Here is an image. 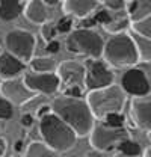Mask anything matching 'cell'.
<instances>
[{
  "label": "cell",
  "mask_w": 151,
  "mask_h": 157,
  "mask_svg": "<svg viewBox=\"0 0 151 157\" xmlns=\"http://www.w3.org/2000/svg\"><path fill=\"white\" fill-rule=\"evenodd\" d=\"M50 107L53 113H56L74 130L77 136L91 135L97 118L94 117L86 98H76L60 94L53 97L50 101Z\"/></svg>",
  "instance_id": "6da1fadb"
},
{
  "label": "cell",
  "mask_w": 151,
  "mask_h": 157,
  "mask_svg": "<svg viewBox=\"0 0 151 157\" xmlns=\"http://www.w3.org/2000/svg\"><path fill=\"white\" fill-rule=\"evenodd\" d=\"M39 135L42 142L57 153L70 151L77 144V133L56 113L50 112L39 118Z\"/></svg>",
  "instance_id": "7a4b0ae2"
},
{
  "label": "cell",
  "mask_w": 151,
  "mask_h": 157,
  "mask_svg": "<svg viewBox=\"0 0 151 157\" xmlns=\"http://www.w3.org/2000/svg\"><path fill=\"white\" fill-rule=\"evenodd\" d=\"M103 60L113 68H132L139 62V55L130 33L112 35L106 41Z\"/></svg>",
  "instance_id": "3957f363"
},
{
  "label": "cell",
  "mask_w": 151,
  "mask_h": 157,
  "mask_svg": "<svg viewBox=\"0 0 151 157\" xmlns=\"http://www.w3.org/2000/svg\"><path fill=\"white\" fill-rule=\"evenodd\" d=\"M104 44L106 41L98 32L86 27L74 29L65 38V48L68 53L86 58L89 60L103 58Z\"/></svg>",
  "instance_id": "277c9868"
},
{
  "label": "cell",
  "mask_w": 151,
  "mask_h": 157,
  "mask_svg": "<svg viewBox=\"0 0 151 157\" xmlns=\"http://www.w3.org/2000/svg\"><path fill=\"white\" fill-rule=\"evenodd\" d=\"M86 101L97 119H103L109 113L115 112H122L126 101H127V94L124 89L118 85H112L103 89H95L89 91L86 95Z\"/></svg>",
  "instance_id": "5b68a950"
},
{
  "label": "cell",
  "mask_w": 151,
  "mask_h": 157,
  "mask_svg": "<svg viewBox=\"0 0 151 157\" xmlns=\"http://www.w3.org/2000/svg\"><path fill=\"white\" fill-rule=\"evenodd\" d=\"M129 137H130V135L126 130V127L124 128H112L98 119L95 122L91 135H89V144L94 150L109 153L113 150H118L119 144Z\"/></svg>",
  "instance_id": "8992f818"
},
{
  "label": "cell",
  "mask_w": 151,
  "mask_h": 157,
  "mask_svg": "<svg viewBox=\"0 0 151 157\" xmlns=\"http://www.w3.org/2000/svg\"><path fill=\"white\" fill-rule=\"evenodd\" d=\"M5 47L6 52L12 56L18 58L21 62L27 63L35 58V47H37V38L33 33L23 30V29H14L8 32L5 36Z\"/></svg>",
  "instance_id": "52a82bcc"
},
{
  "label": "cell",
  "mask_w": 151,
  "mask_h": 157,
  "mask_svg": "<svg viewBox=\"0 0 151 157\" xmlns=\"http://www.w3.org/2000/svg\"><path fill=\"white\" fill-rule=\"evenodd\" d=\"M115 82V73L112 68L101 59H92L86 63V80L85 86L89 91L103 89L112 86Z\"/></svg>",
  "instance_id": "ba28073f"
},
{
  "label": "cell",
  "mask_w": 151,
  "mask_h": 157,
  "mask_svg": "<svg viewBox=\"0 0 151 157\" xmlns=\"http://www.w3.org/2000/svg\"><path fill=\"white\" fill-rule=\"evenodd\" d=\"M27 88L37 95H55L60 89L62 83L56 73H35L27 71L23 76Z\"/></svg>",
  "instance_id": "9c48e42d"
},
{
  "label": "cell",
  "mask_w": 151,
  "mask_h": 157,
  "mask_svg": "<svg viewBox=\"0 0 151 157\" xmlns=\"http://www.w3.org/2000/svg\"><path fill=\"white\" fill-rule=\"evenodd\" d=\"M56 74L62 88H73V86H79L83 88L85 86V80H86V65L82 63L80 60H74V59H67L59 62L56 70Z\"/></svg>",
  "instance_id": "30bf717a"
},
{
  "label": "cell",
  "mask_w": 151,
  "mask_h": 157,
  "mask_svg": "<svg viewBox=\"0 0 151 157\" xmlns=\"http://www.w3.org/2000/svg\"><path fill=\"white\" fill-rule=\"evenodd\" d=\"M121 88L124 89V92L130 97H145L150 95L151 86L150 80L147 77L145 71L141 68L132 67L129 68L122 77H121Z\"/></svg>",
  "instance_id": "8fae6325"
},
{
  "label": "cell",
  "mask_w": 151,
  "mask_h": 157,
  "mask_svg": "<svg viewBox=\"0 0 151 157\" xmlns=\"http://www.w3.org/2000/svg\"><path fill=\"white\" fill-rule=\"evenodd\" d=\"M0 97L6 98L14 106H24L33 97H37L35 92H32L23 78H9L0 82Z\"/></svg>",
  "instance_id": "7c38bea8"
},
{
  "label": "cell",
  "mask_w": 151,
  "mask_h": 157,
  "mask_svg": "<svg viewBox=\"0 0 151 157\" xmlns=\"http://www.w3.org/2000/svg\"><path fill=\"white\" fill-rule=\"evenodd\" d=\"M130 113L137 128L151 132V94L145 97H133L130 101Z\"/></svg>",
  "instance_id": "4fadbf2b"
},
{
  "label": "cell",
  "mask_w": 151,
  "mask_h": 157,
  "mask_svg": "<svg viewBox=\"0 0 151 157\" xmlns=\"http://www.w3.org/2000/svg\"><path fill=\"white\" fill-rule=\"evenodd\" d=\"M98 0H64L62 9L65 15H70L73 18L85 20L91 14L97 12L98 8Z\"/></svg>",
  "instance_id": "5bb4252c"
},
{
  "label": "cell",
  "mask_w": 151,
  "mask_h": 157,
  "mask_svg": "<svg viewBox=\"0 0 151 157\" xmlns=\"http://www.w3.org/2000/svg\"><path fill=\"white\" fill-rule=\"evenodd\" d=\"M24 17L29 20L30 23L42 26L45 23H48L52 18V12H50V6L47 3H44L42 0H29L24 6Z\"/></svg>",
  "instance_id": "9a60e30c"
},
{
  "label": "cell",
  "mask_w": 151,
  "mask_h": 157,
  "mask_svg": "<svg viewBox=\"0 0 151 157\" xmlns=\"http://www.w3.org/2000/svg\"><path fill=\"white\" fill-rule=\"evenodd\" d=\"M26 70V63L21 62L18 58L12 56L8 52H3L0 55V78L9 80V78L20 77Z\"/></svg>",
  "instance_id": "2e32d148"
},
{
  "label": "cell",
  "mask_w": 151,
  "mask_h": 157,
  "mask_svg": "<svg viewBox=\"0 0 151 157\" xmlns=\"http://www.w3.org/2000/svg\"><path fill=\"white\" fill-rule=\"evenodd\" d=\"M126 12L132 24L147 18L148 15H151V0H130L126 8Z\"/></svg>",
  "instance_id": "e0dca14e"
},
{
  "label": "cell",
  "mask_w": 151,
  "mask_h": 157,
  "mask_svg": "<svg viewBox=\"0 0 151 157\" xmlns=\"http://www.w3.org/2000/svg\"><path fill=\"white\" fill-rule=\"evenodd\" d=\"M24 0H0V20L12 21L24 12Z\"/></svg>",
  "instance_id": "ac0fdd59"
},
{
  "label": "cell",
  "mask_w": 151,
  "mask_h": 157,
  "mask_svg": "<svg viewBox=\"0 0 151 157\" xmlns=\"http://www.w3.org/2000/svg\"><path fill=\"white\" fill-rule=\"evenodd\" d=\"M21 157H59V153L50 148L42 140H33L26 147Z\"/></svg>",
  "instance_id": "d6986e66"
},
{
  "label": "cell",
  "mask_w": 151,
  "mask_h": 157,
  "mask_svg": "<svg viewBox=\"0 0 151 157\" xmlns=\"http://www.w3.org/2000/svg\"><path fill=\"white\" fill-rule=\"evenodd\" d=\"M103 27L110 35H118V33H124L127 27H132V21L127 12H118L116 15H112V20Z\"/></svg>",
  "instance_id": "ffe728a7"
},
{
  "label": "cell",
  "mask_w": 151,
  "mask_h": 157,
  "mask_svg": "<svg viewBox=\"0 0 151 157\" xmlns=\"http://www.w3.org/2000/svg\"><path fill=\"white\" fill-rule=\"evenodd\" d=\"M57 65L59 63L53 56H35L29 62L30 71L35 73H56Z\"/></svg>",
  "instance_id": "44dd1931"
},
{
  "label": "cell",
  "mask_w": 151,
  "mask_h": 157,
  "mask_svg": "<svg viewBox=\"0 0 151 157\" xmlns=\"http://www.w3.org/2000/svg\"><path fill=\"white\" fill-rule=\"evenodd\" d=\"M130 35L134 41V45H136V50H137V55H139V60L151 62V39L141 36L134 32H132Z\"/></svg>",
  "instance_id": "7402d4cb"
},
{
  "label": "cell",
  "mask_w": 151,
  "mask_h": 157,
  "mask_svg": "<svg viewBox=\"0 0 151 157\" xmlns=\"http://www.w3.org/2000/svg\"><path fill=\"white\" fill-rule=\"evenodd\" d=\"M118 151L126 157H141L142 156V153H144L142 147H141L136 140L130 139V137L126 139V140H122V142L119 144Z\"/></svg>",
  "instance_id": "603a6c76"
},
{
  "label": "cell",
  "mask_w": 151,
  "mask_h": 157,
  "mask_svg": "<svg viewBox=\"0 0 151 157\" xmlns=\"http://www.w3.org/2000/svg\"><path fill=\"white\" fill-rule=\"evenodd\" d=\"M132 32L141 35V36H145V38L151 39V15H148L147 18L141 20V21H136L132 24Z\"/></svg>",
  "instance_id": "cb8c5ba5"
},
{
  "label": "cell",
  "mask_w": 151,
  "mask_h": 157,
  "mask_svg": "<svg viewBox=\"0 0 151 157\" xmlns=\"http://www.w3.org/2000/svg\"><path fill=\"white\" fill-rule=\"evenodd\" d=\"M100 121L103 124H106L107 127H112V128H124V125H126V117L122 115V112L109 113Z\"/></svg>",
  "instance_id": "d4e9b609"
},
{
  "label": "cell",
  "mask_w": 151,
  "mask_h": 157,
  "mask_svg": "<svg viewBox=\"0 0 151 157\" xmlns=\"http://www.w3.org/2000/svg\"><path fill=\"white\" fill-rule=\"evenodd\" d=\"M56 35H57V29H56V24L53 23H45L39 27V36L42 38V41H45V44H48L50 41L56 39Z\"/></svg>",
  "instance_id": "484cf974"
},
{
  "label": "cell",
  "mask_w": 151,
  "mask_h": 157,
  "mask_svg": "<svg viewBox=\"0 0 151 157\" xmlns=\"http://www.w3.org/2000/svg\"><path fill=\"white\" fill-rule=\"evenodd\" d=\"M73 26H74V20L70 15H64L56 21V29L57 33H71L73 32Z\"/></svg>",
  "instance_id": "4316f807"
},
{
  "label": "cell",
  "mask_w": 151,
  "mask_h": 157,
  "mask_svg": "<svg viewBox=\"0 0 151 157\" xmlns=\"http://www.w3.org/2000/svg\"><path fill=\"white\" fill-rule=\"evenodd\" d=\"M14 117V104L9 103L6 98L0 97V119L8 121Z\"/></svg>",
  "instance_id": "83f0119b"
},
{
  "label": "cell",
  "mask_w": 151,
  "mask_h": 157,
  "mask_svg": "<svg viewBox=\"0 0 151 157\" xmlns=\"http://www.w3.org/2000/svg\"><path fill=\"white\" fill-rule=\"evenodd\" d=\"M129 2L130 0H98V3L103 5L109 11H121V9L127 8Z\"/></svg>",
  "instance_id": "f1b7e54d"
},
{
  "label": "cell",
  "mask_w": 151,
  "mask_h": 157,
  "mask_svg": "<svg viewBox=\"0 0 151 157\" xmlns=\"http://www.w3.org/2000/svg\"><path fill=\"white\" fill-rule=\"evenodd\" d=\"M92 18H94L95 24L98 23L101 26H106L112 20V14L109 12V9H97V12L92 15Z\"/></svg>",
  "instance_id": "f546056e"
},
{
  "label": "cell",
  "mask_w": 151,
  "mask_h": 157,
  "mask_svg": "<svg viewBox=\"0 0 151 157\" xmlns=\"http://www.w3.org/2000/svg\"><path fill=\"white\" fill-rule=\"evenodd\" d=\"M33 122H35V115H33L32 112H24V113L21 115V118H20V124H21L24 128L32 127Z\"/></svg>",
  "instance_id": "4dcf8cb0"
},
{
  "label": "cell",
  "mask_w": 151,
  "mask_h": 157,
  "mask_svg": "<svg viewBox=\"0 0 151 157\" xmlns=\"http://www.w3.org/2000/svg\"><path fill=\"white\" fill-rule=\"evenodd\" d=\"M64 95H68V97H76V98H83V88H79V86H73V88H65L62 91Z\"/></svg>",
  "instance_id": "1f68e13d"
},
{
  "label": "cell",
  "mask_w": 151,
  "mask_h": 157,
  "mask_svg": "<svg viewBox=\"0 0 151 157\" xmlns=\"http://www.w3.org/2000/svg\"><path fill=\"white\" fill-rule=\"evenodd\" d=\"M45 50H47L48 55H56V53H59V50H60V44H59V41H57V39L50 41V42L47 44Z\"/></svg>",
  "instance_id": "d6a6232c"
},
{
  "label": "cell",
  "mask_w": 151,
  "mask_h": 157,
  "mask_svg": "<svg viewBox=\"0 0 151 157\" xmlns=\"http://www.w3.org/2000/svg\"><path fill=\"white\" fill-rule=\"evenodd\" d=\"M85 157H109L107 156V153H104V151H98V150H89L86 154H85Z\"/></svg>",
  "instance_id": "836d02e7"
},
{
  "label": "cell",
  "mask_w": 151,
  "mask_h": 157,
  "mask_svg": "<svg viewBox=\"0 0 151 157\" xmlns=\"http://www.w3.org/2000/svg\"><path fill=\"white\" fill-rule=\"evenodd\" d=\"M14 148H15V151H17V154H20L21 151L24 153V142H23L21 139H18V140L15 142V145H14Z\"/></svg>",
  "instance_id": "e575fe53"
},
{
  "label": "cell",
  "mask_w": 151,
  "mask_h": 157,
  "mask_svg": "<svg viewBox=\"0 0 151 157\" xmlns=\"http://www.w3.org/2000/svg\"><path fill=\"white\" fill-rule=\"evenodd\" d=\"M5 153H6V140L5 137L0 136V157L5 156Z\"/></svg>",
  "instance_id": "d590c367"
},
{
  "label": "cell",
  "mask_w": 151,
  "mask_h": 157,
  "mask_svg": "<svg viewBox=\"0 0 151 157\" xmlns=\"http://www.w3.org/2000/svg\"><path fill=\"white\" fill-rule=\"evenodd\" d=\"M42 2H44V3H47V5L50 6V8H52V6H55V5H57V3H59V0H42Z\"/></svg>",
  "instance_id": "8d00e7d4"
},
{
  "label": "cell",
  "mask_w": 151,
  "mask_h": 157,
  "mask_svg": "<svg viewBox=\"0 0 151 157\" xmlns=\"http://www.w3.org/2000/svg\"><path fill=\"white\" fill-rule=\"evenodd\" d=\"M141 157H151V147H150V148H145Z\"/></svg>",
  "instance_id": "74e56055"
},
{
  "label": "cell",
  "mask_w": 151,
  "mask_h": 157,
  "mask_svg": "<svg viewBox=\"0 0 151 157\" xmlns=\"http://www.w3.org/2000/svg\"><path fill=\"white\" fill-rule=\"evenodd\" d=\"M11 157H21V154H14V156H11Z\"/></svg>",
  "instance_id": "f35d334b"
},
{
  "label": "cell",
  "mask_w": 151,
  "mask_h": 157,
  "mask_svg": "<svg viewBox=\"0 0 151 157\" xmlns=\"http://www.w3.org/2000/svg\"><path fill=\"white\" fill-rule=\"evenodd\" d=\"M2 53H3V52H2V47H0V55H2Z\"/></svg>",
  "instance_id": "ab89813d"
}]
</instances>
